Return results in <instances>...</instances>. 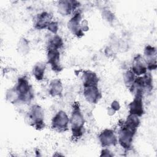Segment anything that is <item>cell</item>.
Listing matches in <instances>:
<instances>
[{"label":"cell","instance_id":"obj_1","mask_svg":"<svg viewBox=\"0 0 157 157\" xmlns=\"http://www.w3.org/2000/svg\"><path fill=\"white\" fill-rule=\"evenodd\" d=\"M69 123L72 132V139L74 140L79 139L82 137L84 132L85 119L80 110L79 102H75L72 105Z\"/></svg>","mask_w":157,"mask_h":157},{"label":"cell","instance_id":"obj_2","mask_svg":"<svg viewBox=\"0 0 157 157\" xmlns=\"http://www.w3.org/2000/svg\"><path fill=\"white\" fill-rule=\"evenodd\" d=\"M120 129L118 134V142L125 150H130L132 146L134 137L137 129L126 124L124 121L119 123Z\"/></svg>","mask_w":157,"mask_h":157},{"label":"cell","instance_id":"obj_3","mask_svg":"<svg viewBox=\"0 0 157 157\" xmlns=\"http://www.w3.org/2000/svg\"><path fill=\"white\" fill-rule=\"evenodd\" d=\"M14 87L18 94L20 102L29 103L33 100L34 98L33 90L28 79L25 76L19 77Z\"/></svg>","mask_w":157,"mask_h":157},{"label":"cell","instance_id":"obj_4","mask_svg":"<svg viewBox=\"0 0 157 157\" xmlns=\"http://www.w3.org/2000/svg\"><path fill=\"white\" fill-rule=\"evenodd\" d=\"M28 118L30 125L36 129L41 130L45 128L44 113L39 105L34 104L31 106L28 113Z\"/></svg>","mask_w":157,"mask_h":157},{"label":"cell","instance_id":"obj_5","mask_svg":"<svg viewBox=\"0 0 157 157\" xmlns=\"http://www.w3.org/2000/svg\"><path fill=\"white\" fill-rule=\"evenodd\" d=\"M69 118L63 110L58 111L52 118V128L56 131L63 132L68 130Z\"/></svg>","mask_w":157,"mask_h":157},{"label":"cell","instance_id":"obj_6","mask_svg":"<svg viewBox=\"0 0 157 157\" xmlns=\"http://www.w3.org/2000/svg\"><path fill=\"white\" fill-rule=\"evenodd\" d=\"M82 16L80 12L77 11L74 13L67 23V27L73 35L78 38L84 36V32L82 28Z\"/></svg>","mask_w":157,"mask_h":157},{"label":"cell","instance_id":"obj_7","mask_svg":"<svg viewBox=\"0 0 157 157\" xmlns=\"http://www.w3.org/2000/svg\"><path fill=\"white\" fill-rule=\"evenodd\" d=\"M98 139L103 148L115 146L118 144V138L113 129H105L99 135Z\"/></svg>","mask_w":157,"mask_h":157},{"label":"cell","instance_id":"obj_8","mask_svg":"<svg viewBox=\"0 0 157 157\" xmlns=\"http://www.w3.org/2000/svg\"><path fill=\"white\" fill-rule=\"evenodd\" d=\"M143 93H137L134 95L133 100L128 104L129 114L135 115L139 117L142 116L144 113L143 104Z\"/></svg>","mask_w":157,"mask_h":157},{"label":"cell","instance_id":"obj_9","mask_svg":"<svg viewBox=\"0 0 157 157\" xmlns=\"http://www.w3.org/2000/svg\"><path fill=\"white\" fill-rule=\"evenodd\" d=\"M47 63H48L52 69L55 72H60L63 70V67L60 64V52L59 50L47 48Z\"/></svg>","mask_w":157,"mask_h":157},{"label":"cell","instance_id":"obj_10","mask_svg":"<svg viewBox=\"0 0 157 157\" xmlns=\"http://www.w3.org/2000/svg\"><path fill=\"white\" fill-rule=\"evenodd\" d=\"M156 48L150 45H147L144 48L143 58L149 71L156 69Z\"/></svg>","mask_w":157,"mask_h":157},{"label":"cell","instance_id":"obj_11","mask_svg":"<svg viewBox=\"0 0 157 157\" xmlns=\"http://www.w3.org/2000/svg\"><path fill=\"white\" fill-rule=\"evenodd\" d=\"M79 6V2L77 1L62 0L58 4V12L63 16H67L73 13Z\"/></svg>","mask_w":157,"mask_h":157},{"label":"cell","instance_id":"obj_12","mask_svg":"<svg viewBox=\"0 0 157 157\" xmlns=\"http://www.w3.org/2000/svg\"><path fill=\"white\" fill-rule=\"evenodd\" d=\"M83 96L90 104H97L101 98V93L98 86H90L83 87Z\"/></svg>","mask_w":157,"mask_h":157},{"label":"cell","instance_id":"obj_13","mask_svg":"<svg viewBox=\"0 0 157 157\" xmlns=\"http://www.w3.org/2000/svg\"><path fill=\"white\" fill-rule=\"evenodd\" d=\"M131 70L136 76H140L147 72V66L143 56L138 54L134 57Z\"/></svg>","mask_w":157,"mask_h":157},{"label":"cell","instance_id":"obj_14","mask_svg":"<svg viewBox=\"0 0 157 157\" xmlns=\"http://www.w3.org/2000/svg\"><path fill=\"white\" fill-rule=\"evenodd\" d=\"M52 17V15L47 12H42L37 14L34 20V27L39 30L47 28Z\"/></svg>","mask_w":157,"mask_h":157},{"label":"cell","instance_id":"obj_15","mask_svg":"<svg viewBox=\"0 0 157 157\" xmlns=\"http://www.w3.org/2000/svg\"><path fill=\"white\" fill-rule=\"evenodd\" d=\"M83 87L96 86L98 85L99 78L97 74L91 71H84L82 75Z\"/></svg>","mask_w":157,"mask_h":157},{"label":"cell","instance_id":"obj_16","mask_svg":"<svg viewBox=\"0 0 157 157\" xmlns=\"http://www.w3.org/2000/svg\"><path fill=\"white\" fill-rule=\"evenodd\" d=\"M63 90L61 81L58 78L52 80L49 85V94L52 97L61 96Z\"/></svg>","mask_w":157,"mask_h":157},{"label":"cell","instance_id":"obj_17","mask_svg":"<svg viewBox=\"0 0 157 157\" xmlns=\"http://www.w3.org/2000/svg\"><path fill=\"white\" fill-rule=\"evenodd\" d=\"M45 69L46 64L44 63H38L34 66L32 73L33 76L37 80L41 81L44 79Z\"/></svg>","mask_w":157,"mask_h":157},{"label":"cell","instance_id":"obj_18","mask_svg":"<svg viewBox=\"0 0 157 157\" xmlns=\"http://www.w3.org/2000/svg\"><path fill=\"white\" fill-rule=\"evenodd\" d=\"M63 45L64 42L62 38L59 36L55 34L49 39L47 48H54L59 50V49L63 47Z\"/></svg>","mask_w":157,"mask_h":157},{"label":"cell","instance_id":"obj_19","mask_svg":"<svg viewBox=\"0 0 157 157\" xmlns=\"http://www.w3.org/2000/svg\"><path fill=\"white\" fill-rule=\"evenodd\" d=\"M6 98L7 101L12 104H16L19 101V96L18 94L13 86V88H9L6 94Z\"/></svg>","mask_w":157,"mask_h":157},{"label":"cell","instance_id":"obj_20","mask_svg":"<svg viewBox=\"0 0 157 157\" xmlns=\"http://www.w3.org/2000/svg\"><path fill=\"white\" fill-rule=\"evenodd\" d=\"M124 123L132 128L137 129L140 125V121L139 117L135 115L129 114L126 118V120L124 121Z\"/></svg>","mask_w":157,"mask_h":157},{"label":"cell","instance_id":"obj_21","mask_svg":"<svg viewBox=\"0 0 157 157\" xmlns=\"http://www.w3.org/2000/svg\"><path fill=\"white\" fill-rule=\"evenodd\" d=\"M136 77V75L133 73V72L131 69L127 71L124 73L123 75L124 82L128 88L133 83Z\"/></svg>","mask_w":157,"mask_h":157},{"label":"cell","instance_id":"obj_22","mask_svg":"<svg viewBox=\"0 0 157 157\" xmlns=\"http://www.w3.org/2000/svg\"><path fill=\"white\" fill-rule=\"evenodd\" d=\"M29 43L27 41V40L25 38L21 39L19 41V44H18V49L20 50V52H22L25 54H26L28 50H29Z\"/></svg>","mask_w":157,"mask_h":157},{"label":"cell","instance_id":"obj_23","mask_svg":"<svg viewBox=\"0 0 157 157\" xmlns=\"http://www.w3.org/2000/svg\"><path fill=\"white\" fill-rule=\"evenodd\" d=\"M47 29H48V30H49L51 33H52L55 35L57 34V33H58V31L59 29V26H58V22L52 21L50 22V23L48 25Z\"/></svg>","mask_w":157,"mask_h":157},{"label":"cell","instance_id":"obj_24","mask_svg":"<svg viewBox=\"0 0 157 157\" xmlns=\"http://www.w3.org/2000/svg\"><path fill=\"white\" fill-rule=\"evenodd\" d=\"M102 17L107 21H112L114 18L113 13L109 10H104L102 12Z\"/></svg>","mask_w":157,"mask_h":157},{"label":"cell","instance_id":"obj_25","mask_svg":"<svg viewBox=\"0 0 157 157\" xmlns=\"http://www.w3.org/2000/svg\"><path fill=\"white\" fill-rule=\"evenodd\" d=\"M113 156V154L112 153V152L107 149V148H104L101 150V153L100 155V156Z\"/></svg>","mask_w":157,"mask_h":157},{"label":"cell","instance_id":"obj_26","mask_svg":"<svg viewBox=\"0 0 157 157\" xmlns=\"http://www.w3.org/2000/svg\"><path fill=\"white\" fill-rule=\"evenodd\" d=\"M110 108L115 112L118 111L120 108V105L119 102L117 101H113L111 104Z\"/></svg>","mask_w":157,"mask_h":157}]
</instances>
